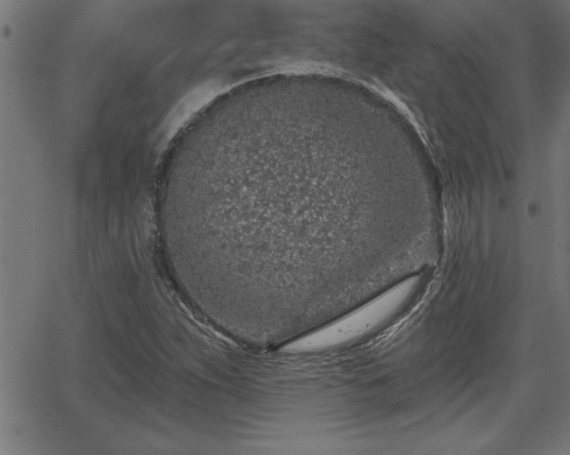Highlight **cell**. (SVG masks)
<instances>
[{"label":"cell","mask_w":570,"mask_h":455,"mask_svg":"<svg viewBox=\"0 0 570 455\" xmlns=\"http://www.w3.org/2000/svg\"><path fill=\"white\" fill-rule=\"evenodd\" d=\"M327 134L240 121L197 143L162 231L210 305L290 319L355 292L365 249L388 229L344 185Z\"/></svg>","instance_id":"1"}]
</instances>
